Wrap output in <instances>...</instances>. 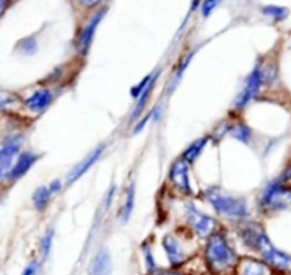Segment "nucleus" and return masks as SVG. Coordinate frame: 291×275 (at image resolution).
I'll use <instances>...</instances> for the list:
<instances>
[{"label":"nucleus","instance_id":"obj_1","mask_svg":"<svg viewBox=\"0 0 291 275\" xmlns=\"http://www.w3.org/2000/svg\"><path fill=\"white\" fill-rule=\"evenodd\" d=\"M245 247L256 251L277 275H291V254L277 248L260 224H245L240 231Z\"/></svg>","mask_w":291,"mask_h":275},{"label":"nucleus","instance_id":"obj_2","mask_svg":"<svg viewBox=\"0 0 291 275\" xmlns=\"http://www.w3.org/2000/svg\"><path fill=\"white\" fill-rule=\"evenodd\" d=\"M204 264L213 275H232L240 257L223 233H213L205 242Z\"/></svg>","mask_w":291,"mask_h":275},{"label":"nucleus","instance_id":"obj_3","mask_svg":"<svg viewBox=\"0 0 291 275\" xmlns=\"http://www.w3.org/2000/svg\"><path fill=\"white\" fill-rule=\"evenodd\" d=\"M205 200L220 215L233 220H244L248 217V207L243 198L227 194L218 188H209L205 191Z\"/></svg>","mask_w":291,"mask_h":275},{"label":"nucleus","instance_id":"obj_4","mask_svg":"<svg viewBox=\"0 0 291 275\" xmlns=\"http://www.w3.org/2000/svg\"><path fill=\"white\" fill-rule=\"evenodd\" d=\"M260 208L264 213H280L291 207V188L285 187L277 178L268 182L261 193Z\"/></svg>","mask_w":291,"mask_h":275},{"label":"nucleus","instance_id":"obj_5","mask_svg":"<svg viewBox=\"0 0 291 275\" xmlns=\"http://www.w3.org/2000/svg\"><path fill=\"white\" fill-rule=\"evenodd\" d=\"M23 144V135L16 134L7 135L0 144V180H5L9 177L14 163L17 160L20 148Z\"/></svg>","mask_w":291,"mask_h":275},{"label":"nucleus","instance_id":"obj_6","mask_svg":"<svg viewBox=\"0 0 291 275\" xmlns=\"http://www.w3.org/2000/svg\"><path fill=\"white\" fill-rule=\"evenodd\" d=\"M187 224L199 238H209L213 233H216L217 221L210 215L201 213L194 204H187L184 210Z\"/></svg>","mask_w":291,"mask_h":275},{"label":"nucleus","instance_id":"obj_7","mask_svg":"<svg viewBox=\"0 0 291 275\" xmlns=\"http://www.w3.org/2000/svg\"><path fill=\"white\" fill-rule=\"evenodd\" d=\"M263 84H264L263 68H261V64H256V67L253 68L252 73L245 79L244 86L236 99V107L244 108L260 93V88Z\"/></svg>","mask_w":291,"mask_h":275},{"label":"nucleus","instance_id":"obj_8","mask_svg":"<svg viewBox=\"0 0 291 275\" xmlns=\"http://www.w3.org/2000/svg\"><path fill=\"white\" fill-rule=\"evenodd\" d=\"M232 275H277L261 258L241 257Z\"/></svg>","mask_w":291,"mask_h":275},{"label":"nucleus","instance_id":"obj_9","mask_svg":"<svg viewBox=\"0 0 291 275\" xmlns=\"http://www.w3.org/2000/svg\"><path fill=\"white\" fill-rule=\"evenodd\" d=\"M169 180L181 194H192V186L189 180V166L183 158H179L173 163L169 173Z\"/></svg>","mask_w":291,"mask_h":275},{"label":"nucleus","instance_id":"obj_10","mask_svg":"<svg viewBox=\"0 0 291 275\" xmlns=\"http://www.w3.org/2000/svg\"><path fill=\"white\" fill-rule=\"evenodd\" d=\"M163 248H164L170 268H180L183 264H185L187 258H189L181 242L173 235H165L163 238Z\"/></svg>","mask_w":291,"mask_h":275},{"label":"nucleus","instance_id":"obj_11","mask_svg":"<svg viewBox=\"0 0 291 275\" xmlns=\"http://www.w3.org/2000/svg\"><path fill=\"white\" fill-rule=\"evenodd\" d=\"M105 144H101L99 147H96L93 150L90 154H87L83 160L80 161L77 166H74V167L70 170V173L67 174V184H73V182H76L79 180L80 177H83V175L86 174L87 171L90 170V168L94 166V163L99 160L101 154H103V151H105Z\"/></svg>","mask_w":291,"mask_h":275},{"label":"nucleus","instance_id":"obj_12","mask_svg":"<svg viewBox=\"0 0 291 275\" xmlns=\"http://www.w3.org/2000/svg\"><path fill=\"white\" fill-rule=\"evenodd\" d=\"M113 264L110 253L106 248L99 249L87 268V275H110L112 274Z\"/></svg>","mask_w":291,"mask_h":275},{"label":"nucleus","instance_id":"obj_13","mask_svg":"<svg viewBox=\"0 0 291 275\" xmlns=\"http://www.w3.org/2000/svg\"><path fill=\"white\" fill-rule=\"evenodd\" d=\"M52 100H53V93L49 88H39L32 96L27 97L25 100V104L32 113L39 114L50 106Z\"/></svg>","mask_w":291,"mask_h":275},{"label":"nucleus","instance_id":"obj_14","mask_svg":"<svg viewBox=\"0 0 291 275\" xmlns=\"http://www.w3.org/2000/svg\"><path fill=\"white\" fill-rule=\"evenodd\" d=\"M106 13V10L103 9V10H100L97 13L93 16L92 19L89 20V23L86 25V27L83 29V32L80 34V39H79V49L81 54H86L87 50H89V47L92 44V40H93V36L96 33V29L97 26L100 25V21L103 19V16Z\"/></svg>","mask_w":291,"mask_h":275},{"label":"nucleus","instance_id":"obj_15","mask_svg":"<svg viewBox=\"0 0 291 275\" xmlns=\"http://www.w3.org/2000/svg\"><path fill=\"white\" fill-rule=\"evenodd\" d=\"M37 158H39V155L33 154V153H30V151L20 153L7 178H9L10 181H16V180H19L20 177H23V175L26 174L30 168L33 167V164L37 161Z\"/></svg>","mask_w":291,"mask_h":275},{"label":"nucleus","instance_id":"obj_16","mask_svg":"<svg viewBox=\"0 0 291 275\" xmlns=\"http://www.w3.org/2000/svg\"><path fill=\"white\" fill-rule=\"evenodd\" d=\"M157 77H159V74H153L152 80L150 83L147 84V87L143 90V93L140 94L139 97H137V101H136V106L133 108V111L130 113V121H134L139 119V116L144 111L146 108V103L149 100V97H150V94H152L153 88H154V84H156V80H157Z\"/></svg>","mask_w":291,"mask_h":275},{"label":"nucleus","instance_id":"obj_17","mask_svg":"<svg viewBox=\"0 0 291 275\" xmlns=\"http://www.w3.org/2000/svg\"><path fill=\"white\" fill-rule=\"evenodd\" d=\"M207 143H209V137H201L199 140H196L194 143H192L189 147L185 148L184 154H183L181 158H183L187 164H189V163H194V161L200 157L201 151L205 148Z\"/></svg>","mask_w":291,"mask_h":275},{"label":"nucleus","instance_id":"obj_18","mask_svg":"<svg viewBox=\"0 0 291 275\" xmlns=\"http://www.w3.org/2000/svg\"><path fill=\"white\" fill-rule=\"evenodd\" d=\"M52 198V193L47 186H41L34 190L33 195H32V201H33L34 208L37 211H43L45 208L49 205V201Z\"/></svg>","mask_w":291,"mask_h":275},{"label":"nucleus","instance_id":"obj_19","mask_svg":"<svg viewBox=\"0 0 291 275\" xmlns=\"http://www.w3.org/2000/svg\"><path fill=\"white\" fill-rule=\"evenodd\" d=\"M134 198H136V187H134V182H130V186L127 187L124 204L121 207V220L123 221H127L132 215L133 208H134Z\"/></svg>","mask_w":291,"mask_h":275},{"label":"nucleus","instance_id":"obj_20","mask_svg":"<svg viewBox=\"0 0 291 275\" xmlns=\"http://www.w3.org/2000/svg\"><path fill=\"white\" fill-rule=\"evenodd\" d=\"M143 260H144V268L147 275H157L161 271L157 265V262L154 260L152 247L149 244L143 245Z\"/></svg>","mask_w":291,"mask_h":275},{"label":"nucleus","instance_id":"obj_21","mask_svg":"<svg viewBox=\"0 0 291 275\" xmlns=\"http://www.w3.org/2000/svg\"><path fill=\"white\" fill-rule=\"evenodd\" d=\"M53 240H54V230L49 228L43 234L41 240H40L39 245V253L41 261H46L47 257L50 255V251H52V247H53Z\"/></svg>","mask_w":291,"mask_h":275},{"label":"nucleus","instance_id":"obj_22","mask_svg":"<svg viewBox=\"0 0 291 275\" xmlns=\"http://www.w3.org/2000/svg\"><path fill=\"white\" fill-rule=\"evenodd\" d=\"M261 12H263L265 16H268V17L274 19L276 21L285 20V19H287V16H288V9H285V7H281V6H274V5L264 6L263 9H261Z\"/></svg>","mask_w":291,"mask_h":275},{"label":"nucleus","instance_id":"obj_23","mask_svg":"<svg viewBox=\"0 0 291 275\" xmlns=\"http://www.w3.org/2000/svg\"><path fill=\"white\" fill-rule=\"evenodd\" d=\"M230 134H232L234 139L243 141V143H250V140H252V130L247 127L245 124H236V126L230 130Z\"/></svg>","mask_w":291,"mask_h":275},{"label":"nucleus","instance_id":"obj_24","mask_svg":"<svg viewBox=\"0 0 291 275\" xmlns=\"http://www.w3.org/2000/svg\"><path fill=\"white\" fill-rule=\"evenodd\" d=\"M17 50H20V53L26 54V56L34 54L36 53V50H37L36 39H34V37H26V39L20 40L19 44H17Z\"/></svg>","mask_w":291,"mask_h":275},{"label":"nucleus","instance_id":"obj_25","mask_svg":"<svg viewBox=\"0 0 291 275\" xmlns=\"http://www.w3.org/2000/svg\"><path fill=\"white\" fill-rule=\"evenodd\" d=\"M153 74H150V76H146L143 80L140 81L137 86H133V88L130 90V94H132V97H134V99H137L140 94L143 93V90H144L146 87H147V84L150 83V80H152Z\"/></svg>","mask_w":291,"mask_h":275},{"label":"nucleus","instance_id":"obj_26","mask_svg":"<svg viewBox=\"0 0 291 275\" xmlns=\"http://www.w3.org/2000/svg\"><path fill=\"white\" fill-rule=\"evenodd\" d=\"M221 3V0H204L203 5H201V14L204 17H209L212 12Z\"/></svg>","mask_w":291,"mask_h":275},{"label":"nucleus","instance_id":"obj_27","mask_svg":"<svg viewBox=\"0 0 291 275\" xmlns=\"http://www.w3.org/2000/svg\"><path fill=\"white\" fill-rule=\"evenodd\" d=\"M277 180L281 182L283 186H285V187L291 188V161L283 168V171H281V174L278 175Z\"/></svg>","mask_w":291,"mask_h":275},{"label":"nucleus","instance_id":"obj_28","mask_svg":"<svg viewBox=\"0 0 291 275\" xmlns=\"http://www.w3.org/2000/svg\"><path fill=\"white\" fill-rule=\"evenodd\" d=\"M14 99L10 96L9 93L6 91H3L2 88H0V111H3V110H6L9 108L12 104H13Z\"/></svg>","mask_w":291,"mask_h":275},{"label":"nucleus","instance_id":"obj_29","mask_svg":"<svg viewBox=\"0 0 291 275\" xmlns=\"http://www.w3.org/2000/svg\"><path fill=\"white\" fill-rule=\"evenodd\" d=\"M39 268H40V262L37 261V260H33V261H30L27 264L20 275H37Z\"/></svg>","mask_w":291,"mask_h":275},{"label":"nucleus","instance_id":"obj_30","mask_svg":"<svg viewBox=\"0 0 291 275\" xmlns=\"http://www.w3.org/2000/svg\"><path fill=\"white\" fill-rule=\"evenodd\" d=\"M152 116H153V111H149V113H147V114H146L144 117H143V119L140 120V123H137V124H136V127H134V130H133V131H134V133H140V131H141V130L144 128L146 124L149 123V120L152 119Z\"/></svg>","mask_w":291,"mask_h":275},{"label":"nucleus","instance_id":"obj_31","mask_svg":"<svg viewBox=\"0 0 291 275\" xmlns=\"http://www.w3.org/2000/svg\"><path fill=\"white\" fill-rule=\"evenodd\" d=\"M49 190H50V193H52V195L53 194H57L60 190H61V181L60 180H54V181H52L49 186Z\"/></svg>","mask_w":291,"mask_h":275},{"label":"nucleus","instance_id":"obj_32","mask_svg":"<svg viewBox=\"0 0 291 275\" xmlns=\"http://www.w3.org/2000/svg\"><path fill=\"white\" fill-rule=\"evenodd\" d=\"M157 275H189L183 272V271H180L177 268H170V269H165V271H160Z\"/></svg>","mask_w":291,"mask_h":275},{"label":"nucleus","instance_id":"obj_33","mask_svg":"<svg viewBox=\"0 0 291 275\" xmlns=\"http://www.w3.org/2000/svg\"><path fill=\"white\" fill-rule=\"evenodd\" d=\"M101 0H79L80 5H83L85 7H93L96 6L97 3H100Z\"/></svg>","mask_w":291,"mask_h":275},{"label":"nucleus","instance_id":"obj_34","mask_svg":"<svg viewBox=\"0 0 291 275\" xmlns=\"http://www.w3.org/2000/svg\"><path fill=\"white\" fill-rule=\"evenodd\" d=\"M113 194H114V187H112V190L107 193V197H106V208L110 207V201L113 200Z\"/></svg>","mask_w":291,"mask_h":275},{"label":"nucleus","instance_id":"obj_35","mask_svg":"<svg viewBox=\"0 0 291 275\" xmlns=\"http://www.w3.org/2000/svg\"><path fill=\"white\" fill-rule=\"evenodd\" d=\"M6 6H7V0H0V16L3 14V12H5Z\"/></svg>","mask_w":291,"mask_h":275},{"label":"nucleus","instance_id":"obj_36","mask_svg":"<svg viewBox=\"0 0 291 275\" xmlns=\"http://www.w3.org/2000/svg\"><path fill=\"white\" fill-rule=\"evenodd\" d=\"M203 275H213V274H210V272H207V274H203Z\"/></svg>","mask_w":291,"mask_h":275}]
</instances>
